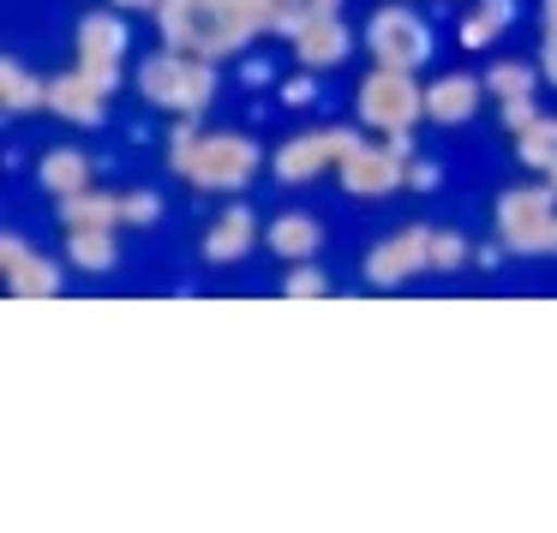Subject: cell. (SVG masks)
<instances>
[{
  "label": "cell",
  "mask_w": 557,
  "mask_h": 533,
  "mask_svg": "<svg viewBox=\"0 0 557 533\" xmlns=\"http://www.w3.org/2000/svg\"><path fill=\"white\" fill-rule=\"evenodd\" d=\"M264 169V150L246 133L228 126H198V121H174L169 133V174H181L193 193H216V198H240Z\"/></svg>",
  "instance_id": "1"
},
{
  "label": "cell",
  "mask_w": 557,
  "mask_h": 533,
  "mask_svg": "<svg viewBox=\"0 0 557 533\" xmlns=\"http://www.w3.org/2000/svg\"><path fill=\"white\" fill-rule=\"evenodd\" d=\"M157 30L162 49L198 54V61H234L264 25H258L252 0H157Z\"/></svg>",
  "instance_id": "2"
},
{
  "label": "cell",
  "mask_w": 557,
  "mask_h": 533,
  "mask_svg": "<svg viewBox=\"0 0 557 533\" xmlns=\"http://www.w3.org/2000/svg\"><path fill=\"white\" fill-rule=\"evenodd\" d=\"M138 97L150 109L174 114V121H205L210 102H216V61H198V54L162 49L138 66Z\"/></svg>",
  "instance_id": "3"
},
{
  "label": "cell",
  "mask_w": 557,
  "mask_h": 533,
  "mask_svg": "<svg viewBox=\"0 0 557 533\" xmlns=\"http://www.w3.org/2000/svg\"><path fill=\"white\" fill-rule=\"evenodd\" d=\"M497 222V246L516 258H557V186L552 181H528L509 186L492 210Z\"/></svg>",
  "instance_id": "4"
},
{
  "label": "cell",
  "mask_w": 557,
  "mask_h": 533,
  "mask_svg": "<svg viewBox=\"0 0 557 533\" xmlns=\"http://www.w3.org/2000/svg\"><path fill=\"white\" fill-rule=\"evenodd\" d=\"M354 114H360L366 133H413L425 121V85L413 73H396V66H372L354 90Z\"/></svg>",
  "instance_id": "5"
},
{
  "label": "cell",
  "mask_w": 557,
  "mask_h": 533,
  "mask_svg": "<svg viewBox=\"0 0 557 533\" xmlns=\"http://www.w3.org/2000/svg\"><path fill=\"white\" fill-rule=\"evenodd\" d=\"M366 54L372 66H396V73H420L432 61V30L413 13L408 0H384L372 18H366Z\"/></svg>",
  "instance_id": "6"
},
{
  "label": "cell",
  "mask_w": 557,
  "mask_h": 533,
  "mask_svg": "<svg viewBox=\"0 0 557 533\" xmlns=\"http://www.w3.org/2000/svg\"><path fill=\"white\" fill-rule=\"evenodd\" d=\"M336 181H342V193H348V198H389V193L408 186V157H401L389 138L377 145V138L354 133L348 150H342V162H336Z\"/></svg>",
  "instance_id": "7"
},
{
  "label": "cell",
  "mask_w": 557,
  "mask_h": 533,
  "mask_svg": "<svg viewBox=\"0 0 557 533\" xmlns=\"http://www.w3.org/2000/svg\"><path fill=\"white\" fill-rule=\"evenodd\" d=\"M126 18L121 13H85L78 18V49H73V66L90 78L97 90H121V66H126Z\"/></svg>",
  "instance_id": "8"
},
{
  "label": "cell",
  "mask_w": 557,
  "mask_h": 533,
  "mask_svg": "<svg viewBox=\"0 0 557 533\" xmlns=\"http://www.w3.org/2000/svg\"><path fill=\"white\" fill-rule=\"evenodd\" d=\"M348 138H354L348 126H318V133L282 138L276 157H270V174H276L282 186H312V181H324V174H336Z\"/></svg>",
  "instance_id": "9"
},
{
  "label": "cell",
  "mask_w": 557,
  "mask_h": 533,
  "mask_svg": "<svg viewBox=\"0 0 557 533\" xmlns=\"http://www.w3.org/2000/svg\"><path fill=\"white\" fill-rule=\"evenodd\" d=\"M425 270H432V228L425 222H408V228L384 234L366 252V282L372 288H401V282L425 276Z\"/></svg>",
  "instance_id": "10"
},
{
  "label": "cell",
  "mask_w": 557,
  "mask_h": 533,
  "mask_svg": "<svg viewBox=\"0 0 557 533\" xmlns=\"http://www.w3.org/2000/svg\"><path fill=\"white\" fill-rule=\"evenodd\" d=\"M0 270H7V294H25V300H49V294H61V270H54L30 240H18V234L0 240Z\"/></svg>",
  "instance_id": "11"
},
{
  "label": "cell",
  "mask_w": 557,
  "mask_h": 533,
  "mask_svg": "<svg viewBox=\"0 0 557 533\" xmlns=\"http://www.w3.org/2000/svg\"><path fill=\"white\" fill-rule=\"evenodd\" d=\"M480 97H485V78H468V73H444L425 85V121L432 126H468L480 114Z\"/></svg>",
  "instance_id": "12"
},
{
  "label": "cell",
  "mask_w": 557,
  "mask_h": 533,
  "mask_svg": "<svg viewBox=\"0 0 557 533\" xmlns=\"http://www.w3.org/2000/svg\"><path fill=\"white\" fill-rule=\"evenodd\" d=\"M49 114H61L66 126H102V121H109V90H97L73 66V73L49 78Z\"/></svg>",
  "instance_id": "13"
},
{
  "label": "cell",
  "mask_w": 557,
  "mask_h": 533,
  "mask_svg": "<svg viewBox=\"0 0 557 533\" xmlns=\"http://www.w3.org/2000/svg\"><path fill=\"white\" fill-rule=\"evenodd\" d=\"M354 54V30L342 25V13L318 18V25H306L300 37H294V61L306 66V73H330V66H342Z\"/></svg>",
  "instance_id": "14"
},
{
  "label": "cell",
  "mask_w": 557,
  "mask_h": 533,
  "mask_svg": "<svg viewBox=\"0 0 557 533\" xmlns=\"http://www.w3.org/2000/svg\"><path fill=\"white\" fill-rule=\"evenodd\" d=\"M252 246H258V216L246 204H228L205 228V258H210V264H240Z\"/></svg>",
  "instance_id": "15"
},
{
  "label": "cell",
  "mask_w": 557,
  "mask_h": 533,
  "mask_svg": "<svg viewBox=\"0 0 557 533\" xmlns=\"http://www.w3.org/2000/svg\"><path fill=\"white\" fill-rule=\"evenodd\" d=\"M264 246L276 258H288V264H306V258H318V246H324V222L306 216V210H288V216H276L264 228Z\"/></svg>",
  "instance_id": "16"
},
{
  "label": "cell",
  "mask_w": 557,
  "mask_h": 533,
  "mask_svg": "<svg viewBox=\"0 0 557 533\" xmlns=\"http://www.w3.org/2000/svg\"><path fill=\"white\" fill-rule=\"evenodd\" d=\"M258 7V25L270 30V37H300L306 25H318V18L342 13V0H252Z\"/></svg>",
  "instance_id": "17"
},
{
  "label": "cell",
  "mask_w": 557,
  "mask_h": 533,
  "mask_svg": "<svg viewBox=\"0 0 557 533\" xmlns=\"http://www.w3.org/2000/svg\"><path fill=\"white\" fill-rule=\"evenodd\" d=\"M54 216H61V228H121V193L85 186L73 198H54Z\"/></svg>",
  "instance_id": "18"
},
{
  "label": "cell",
  "mask_w": 557,
  "mask_h": 533,
  "mask_svg": "<svg viewBox=\"0 0 557 533\" xmlns=\"http://www.w3.org/2000/svg\"><path fill=\"white\" fill-rule=\"evenodd\" d=\"M509 25H516V0H473L461 13L456 37H461V49H492V42H504Z\"/></svg>",
  "instance_id": "19"
},
{
  "label": "cell",
  "mask_w": 557,
  "mask_h": 533,
  "mask_svg": "<svg viewBox=\"0 0 557 533\" xmlns=\"http://www.w3.org/2000/svg\"><path fill=\"white\" fill-rule=\"evenodd\" d=\"M61 234H66V258H73V270L102 276V270L121 264V228H61Z\"/></svg>",
  "instance_id": "20"
},
{
  "label": "cell",
  "mask_w": 557,
  "mask_h": 533,
  "mask_svg": "<svg viewBox=\"0 0 557 533\" xmlns=\"http://www.w3.org/2000/svg\"><path fill=\"white\" fill-rule=\"evenodd\" d=\"M37 181L49 186V198H73V193H85V186H90V157H85V150H73V145H54L49 157L37 162Z\"/></svg>",
  "instance_id": "21"
},
{
  "label": "cell",
  "mask_w": 557,
  "mask_h": 533,
  "mask_svg": "<svg viewBox=\"0 0 557 533\" xmlns=\"http://www.w3.org/2000/svg\"><path fill=\"white\" fill-rule=\"evenodd\" d=\"M0 109H7V114H37V109H49V78L25 73V66L7 54V61H0Z\"/></svg>",
  "instance_id": "22"
},
{
  "label": "cell",
  "mask_w": 557,
  "mask_h": 533,
  "mask_svg": "<svg viewBox=\"0 0 557 533\" xmlns=\"http://www.w3.org/2000/svg\"><path fill=\"white\" fill-rule=\"evenodd\" d=\"M516 157H521V169H533L540 181L557 186V121L552 114H540L528 133H516Z\"/></svg>",
  "instance_id": "23"
},
{
  "label": "cell",
  "mask_w": 557,
  "mask_h": 533,
  "mask_svg": "<svg viewBox=\"0 0 557 533\" xmlns=\"http://www.w3.org/2000/svg\"><path fill=\"white\" fill-rule=\"evenodd\" d=\"M533 85H540V66H528V61H492L485 66V90H492L497 102H516V97H533Z\"/></svg>",
  "instance_id": "24"
},
{
  "label": "cell",
  "mask_w": 557,
  "mask_h": 533,
  "mask_svg": "<svg viewBox=\"0 0 557 533\" xmlns=\"http://www.w3.org/2000/svg\"><path fill=\"white\" fill-rule=\"evenodd\" d=\"M157 222H162V198L150 186L121 193V228H157Z\"/></svg>",
  "instance_id": "25"
},
{
  "label": "cell",
  "mask_w": 557,
  "mask_h": 533,
  "mask_svg": "<svg viewBox=\"0 0 557 533\" xmlns=\"http://www.w3.org/2000/svg\"><path fill=\"white\" fill-rule=\"evenodd\" d=\"M282 294H288V300H318V294H330V276L312 264V258H306V264H294V270H288Z\"/></svg>",
  "instance_id": "26"
},
{
  "label": "cell",
  "mask_w": 557,
  "mask_h": 533,
  "mask_svg": "<svg viewBox=\"0 0 557 533\" xmlns=\"http://www.w3.org/2000/svg\"><path fill=\"white\" fill-rule=\"evenodd\" d=\"M540 30H545V42H540V73L552 78V90H557V0H540Z\"/></svg>",
  "instance_id": "27"
},
{
  "label": "cell",
  "mask_w": 557,
  "mask_h": 533,
  "mask_svg": "<svg viewBox=\"0 0 557 533\" xmlns=\"http://www.w3.org/2000/svg\"><path fill=\"white\" fill-rule=\"evenodd\" d=\"M468 264V240L449 228H432V270H461Z\"/></svg>",
  "instance_id": "28"
},
{
  "label": "cell",
  "mask_w": 557,
  "mask_h": 533,
  "mask_svg": "<svg viewBox=\"0 0 557 533\" xmlns=\"http://www.w3.org/2000/svg\"><path fill=\"white\" fill-rule=\"evenodd\" d=\"M497 114H504V133L516 138V133H528V126L540 121V102H533V97H516V102H497Z\"/></svg>",
  "instance_id": "29"
},
{
  "label": "cell",
  "mask_w": 557,
  "mask_h": 533,
  "mask_svg": "<svg viewBox=\"0 0 557 533\" xmlns=\"http://www.w3.org/2000/svg\"><path fill=\"white\" fill-rule=\"evenodd\" d=\"M312 97H318V73H300V78L282 85V109H306Z\"/></svg>",
  "instance_id": "30"
},
{
  "label": "cell",
  "mask_w": 557,
  "mask_h": 533,
  "mask_svg": "<svg viewBox=\"0 0 557 533\" xmlns=\"http://www.w3.org/2000/svg\"><path fill=\"white\" fill-rule=\"evenodd\" d=\"M408 186H413V193H432V186H437V162H420V157H413V162H408Z\"/></svg>",
  "instance_id": "31"
},
{
  "label": "cell",
  "mask_w": 557,
  "mask_h": 533,
  "mask_svg": "<svg viewBox=\"0 0 557 533\" xmlns=\"http://www.w3.org/2000/svg\"><path fill=\"white\" fill-rule=\"evenodd\" d=\"M114 13H157V0H109Z\"/></svg>",
  "instance_id": "32"
},
{
  "label": "cell",
  "mask_w": 557,
  "mask_h": 533,
  "mask_svg": "<svg viewBox=\"0 0 557 533\" xmlns=\"http://www.w3.org/2000/svg\"><path fill=\"white\" fill-rule=\"evenodd\" d=\"M246 85H270V61H246Z\"/></svg>",
  "instance_id": "33"
}]
</instances>
